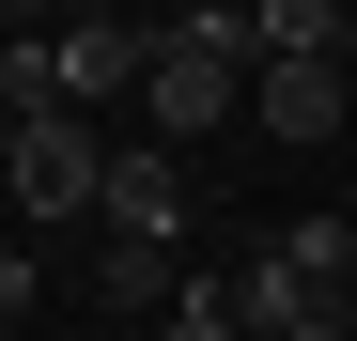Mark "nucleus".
Wrapping results in <instances>:
<instances>
[{
  "mask_svg": "<svg viewBox=\"0 0 357 341\" xmlns=\"http://www.w3.org/2000/svg\"><path fill=\"white\" fill-rule=\"evenodd\" d=\"M295 341H357V295H342V310H311V326H295Z\"/></svg>",
  "mask_w": 357,
  "mask_h": 341,
  "instance_id": "9b49d317",
  "label": "nucleus"
},
{
  "mask_svg": "<svg viewBox=\"0 0 357 341\" xmlns=\"http://www.w3.org/2000/svg\"><path fill=\"white\" fill-rule=\"evenodd\" d=\"M109 248H187V155H109Z\"/></svg>",
  "mask_w": 357,
  "mask_h": 341,
  "instance_id": "39448f33",
  "label": "nucleus"
},
{
  "mask_svg": "<svg viewBox=\"0 0 357 341\" xmlns=\"http://www.w3.org/2000/svg\"><path fill=\"white\" fill-rule=\"evenodd\" d=\"M218 310H233V326H249V341H295V326H311L326 295H311V279H295L280 248H249V264H233V279H218Z\"/></svg>",
  "mask_w": 357,
  "mask_h": 341,
  "instance_id": "423d86ee",
  "label": "nucleus"
},
{
  "mask_svg": "<svg viewBox=\"0 0 357 341\" xmlns=\"http://www.w3.org/2000/svg\"><path fill=\"white\" fill-rule=\"evenodd\" d=\"M249 109H264V140L311 155V140H342V125H357V63H264V78H249Z\"/></svg>",
  "mask_w": 357,
  "mask_h": 341,
  "instance_id": "20e7f679",
  "label": "nucleus"
},
{
  "mask_svg": "<svg viewBox=\"0 0 357 341\" xmlns=\"http://www.w3.org/2000/svg\"><path fill=\"white\" fill-rule=\"evenodd\" d=\"M47 78H63V109L93 125L109 93H140V78H155V31H140V16H63V31H47Z\"/></svg>",
  "mask_w": 357,
  "mask_h": 341,
  "instance_id": "7ed1b4c3",
  "label": "nucleus"
},
{
  "mask_svg": "<svg viewBox=\"0 0 357 341\" xmlns=\"http://www.w3.org/2000/svg\"><path fill=\"white\" fill-rule=\"evenodd\" d=\"M0 187H16L31 233H63V217H109V140L78 109H31V125H0Z\"/></svg>",
  "mask_w": 357,
  "mask_h": 341,
  "instance_id": "f257e3e1",
  "label": "nucleus"
},
{
  "mask_svg": "<svg viewBox=\"0 0 357 341\" xmlns=\"http://www.w3.org/2000/svg\"><path fill=\"white\" fill-rule=\"evenodd\" d=\"M264 248H280V264H295V279H311V295L342 310V279H357V217H326V202H311V217H280Z\"/></svg>",
  "mask_w": 357,
  "mask_h": 341,
  "instance_id": "0eeeda50",
  "label": "nucleus"
},
{
  "mask_svg": "<svg viewBox=\"0 0 357 341\" xmlns=\"http://www.w3.org/2000/svg\"><path fill=\"white\" fill-rule=\"evenodd\" d=\"M140 109H155V155H187V140H218L233 109H249V63H233V47H202V31H155Z\"/></svg>",
  "mask_w": 357,
  "mask_h": 341,
  "instance_id": "f03ea898",
  "label": "nucleus"
},
{
  "mask_svg": "<svg viewBox=\"0 0 357 341\" xmlns=\"http://www.w3.org/2000/svg\"><path fill=\"white\" fill-rule=\"evenodd\" d=\"M93 295H125V310L171 326V310H187V264H171V248H109V233H93Z\"/></svg>",
  "mask_w": 357,
  "mask_h": 341,
  "instance_id": "6e6552de",
  "label": "nucleus"
},
{
  "mask_svg": "<svg viewBox=\"0 0 357 341\" xmlns=\"http://www.w3.org/2000/svg\"><path fill=\"white\" fill-rule=\"evenodd\" d=\"M31 310V248H0V326H16Z\"/></svg>",
  "mask_w": 357,
  "mask_h": 341,
  "instance_id": "9d476101",
  "label": "nucleus"
},
{
  "mask_svg": "<svg viewBox=\"0 0 357 341\" xmlns=\"http://www.w3.org/2000/svg\"><path fill=\"white\" fill-rule=\"evenodd\" d=\"M155 341H249V326H233V310H218V279H187V310H171Z\"/></svg>",
  "mask_w": 357,
  "mask_h": 341,
  "instance_id": "1a4fd4ad",
  "label": "nucleus"
}]
</instances>
